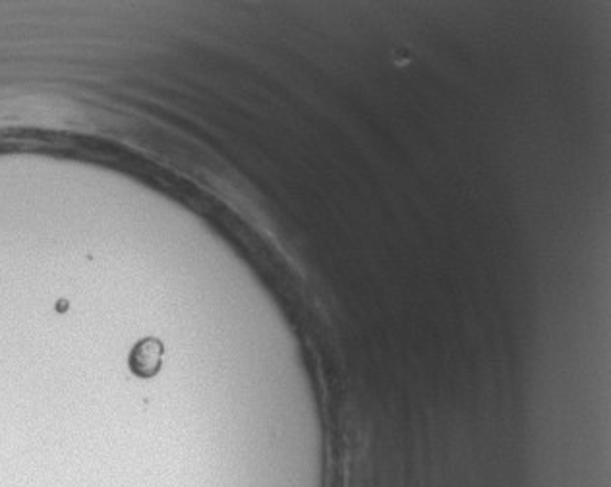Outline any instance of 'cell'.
Masks as SVG:
<instances>
[{
    "label": "cell",
    "mask_w": 611,
    "mask_h": 487,
    "mask_svg": "<svg viewBox=\"0 0 611 487\" xmlns=\"http://www.w3.org/2000/svg\"><path fill=\"white\" fill-rule=\"evenodd\" d=\"M163 344L157 339L139 340L130 354V370L137 377H153L161 368Z\"/></svg>",
    "instance_id": "cell-1"
}]
</instances>
